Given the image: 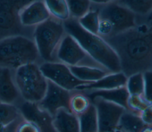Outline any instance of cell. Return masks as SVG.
<instances>
[{"instance_id": "obj_1", "label": "cell", "mask_w": 152, "mask_h": 132, "mask_svg": "<svg viewBox=\"0 0 152 132\" xmlns=\"http://www.w3.org/2000/svg\"><path fill=\"white\" fill-rule=\"evenodd\" d=\"M117 54L121 72L128 78L152 70V25L142 22L110 36L102 37Z\"/></svg>"}, {"instance_id": "obj_2", "label": "cell", "mask_w": 152, "mask_h": 132, "mask_svg": "<svg viewBox=\"0 0 152 132\" xmlns=\"http://www.w3.org/2000/svg\"><path fill=\"white\" fill-rule=\"evenodd\" d=\"M63 23L66 33L74 38L93 59L111 73L121 72L117 54L102 37L85 30L76 19L70 17Z\"/></svg>"}, {"instance_id": "obj_3", "label": "cell", "mask_w": 152, "mask_h": 132, "mask_svg": "<svg viewBox=\"0 0 152 132\" xmlns=\"http://www.w3.org/2000/svg\"><path fill=\"white\" fill-rule=\"evenodd\" d=\"M42 62L32 38L15 36L0 41V66L15 71L27 64Z\"/></svg>"}, {"instance_id": "obj_4", "label": "cell", "mask_w": 152, "mask_h": 132, "mask_svg": "<svg viewBox=\"0 0 152 132\" xmlns=\"http://www.w3.org/2000/svg\"><path fill=\"white\" fill-rule=\"evenodd\" d=\"M65 34L63 21L52 17L34 28L33 40L43 62H58L57 50Z\"/></svg>"}, {"instance_id": "obj_5", "label": "cell", "mask_w": 152, "mask_h": 132, "mask_svg": "<svg viewBox=\"0 0 152 132\" xmlns=\"http://www.w3.org/2000/svg\"><path fill=\"white\" fill-rule=\"evenodd\" d=\"M14 81L22 99L31 103L39 102L48 87V79L37 63L27 64L17 69L14 71Z\"/></svg>"}, {"instance_id": "obj_6", "label": "cell", "mask_w": 152, "mask_h": 132, "mask_svg": "<svg viewBox=\"0 0 152 132\" xmlns=\"http://www.w3.org/2000/svg\"><path fill=\"white\" fill-rule=\"evenodd\" d=\"M30 0H0V41L15 36L33 39L34 28L23 26L20 20L21 9Z\"/></svg>"}, {"instance_id": "obj_7", "label": "cell", "mask_w": 152, "mask_h": 132, "mask_svg": "<svg viewBox=\"0 0 152 132\" xmlns=\"http://www.w3.org/2000/svg\"><path fill=\"white\" fill-rule=\"evenodd\" d=\"M91 7L99 11L100 19L110 21L113 27V34L131 29L139 24V17L117 1H109L98 5L91 2Z\"/></svg>"}, {"instance_id": "obj_8", "label": "cell", "mask_w": 152, "mask_h": 132, "mask_svg": "<svg viewBox=\"0 0 152 132\" xmlns=\"http://www.w3.org/2000/svg\"><path fill=\"white\" fill-rule=\"evenodd\" d=\"M56 60L68 66H87L108 70L93 59L77 41L67 33L57 50Z\"/></svg>"}, {"instance_id": "obj_9", "label": "cell", "mask_w": 152, "mask_h": 132, "mask_svg": "<svg viewBox=\"0 0 152 132\" xmlns=\"http://www.w3.org/2000/svg\"><path fill=\"white\" fill-rule=\"evenodd\" d=\"M39 68L48 81L71 92L75 91L79 86L93 82L78 79L69 67L61 62H42L39 65Z\"/></svg>"}, {"instance_id": "obj_10", "label": "cell", "mask_w": 152, "mask_h": 132, "mask_svg": "<svg viewBox=\"0 0 152 132\" xmlns=\"http://www.w3.org/2000/svg\"><path fill=\"white\" fill-rule=\"evenodd\" d=\"M97 114L99 132H113L118 128L120 118L126 110L116 104L96 98L91 101Z\"/></svg>"}, {"instance_id": "obj_11", "label": "cell", "mask_w": 152, "mask_h": 132, "mask_svg": "<svg viewBox=\"0 0 152 132\" xmlns=\"http://www.w3.org/2000/svg\"><path fill=\"white\" fill-rule=\"evenodd\" d=\"M73 92L66 90L48 80L46 93L42 99L37 104L40 109L52 117L61 109L70 111L69 101Z\"/></svg>"}, {"instance_id": "obj_12", "label": "cell", "mask_w": 152, "mask_h": 132, "mask_svg": "<svg viewBox=\"0 0 152 132\" xmlns=\"http://www.w3.org/2000/svg\"><path fill=\"white\" fill-rule=\"evenodd\" d=\"M21 24L26 27L35 28L48 20L51 16L45 0L31 1L20 11Z\"/></svg>"}, {"instance_id": "obj_13", "label": "cell", "mask_w": 152, "mask_h": 132, "mask_svg": "<svg viewBox=\"0 0 152 132\" xmlns=\"http://www.w3.org/2000/svg\"><path fill=\"white\" fill-rule=\"evenodd\" d=\"M23 117L34 122L41 132H56L53 124V117L40 109L37 103L23 101L18 105Z\"/></svg>"}, {"instance_id": "obj_14", "label": "cell", "mask_w": 152, "mask_h": 132, "mask_svg": "<svg viewBox=\"0 0 152 132\" xmlns=\"http://www.w3.org/2000/svg\"><path fill=\"white\" fill-rule=\"evenodd\" d=\"M22 99L14 81V71L0 66V102L18 106Z\"/></svg>"}, {"instance_id": "obj_15", "label": "cell", "mask_w": 152, "mask_h": 132, "mask_svg": "<svg viewBox=\"0 0 152 132\" xmlns=\"http://www.w3.org/2000/svg\"><path fill=\"white\" fill-rule=\"evenodd\" d=\"M128 78L122 72L110 73L102 79L88 84L79 86L76 91L106 90L126 86Z\"/></svg>"}, {"instance_id": "obj_16", "label": "cell", "mask_w": 152, "mask_h": 132, "mask_svg": "<svg viewBox=\"0 0 152 132\" xmlns=\"http://www.w3.org/2000/svg\"><path fill=\"white\" fill-rule=\"evenodd\" d=\"M81 92H83L90 101L96 98H99L119 105L128 110L127 101L129 94L126 86L112 89L84 91Z\"/></svg>"}, {"instance_id": "obj_17", "label": "cell", "mask_w": 152, "mask_h": 132, "mask_svg": "<svg viewBox=\"0 0 152 132\" xmlns=\"http://www.w3.org/2000/svg\"><path fill=\"white\" fill-rule=\"evenodd\" d=\"M56 132H80L78 118L65 109L59 110L53 117Z\"/></svg>"}, {"instance_id": "obj_18", "label": "cell", "mask_w": 152, "mask_h": 132, "mask_svg": "<svg viewBox=\"0 0 152 132\" xmlns=\"http://www.w3.org/2000/svg\"><path fill=\"white\" fill-rule=\"evenodd\" d=\"M71 73L78 79L86 82H95L110 73L108 70L87 66H68Z\"/></svg>"}, {"instance_id": "obj_19", "label": "cell", "mask_w": 152, "mask_h": 132, "mask_svg": "<svg viewBox=\"0 0 152 132\" xmlns=\"http://www.w3.org/2000/svg\"><path fill=\"white\" fill-rule=\"evenodd\" d=\"M145 126L139 114L126 110L120 118L118 128L125 132H141Z\"/></svg>"}, {"instance_id": "obj_20", "label": "cell", "mask_w": 152, "mask_h": 132, "mask_svg": "<svg viewBox=\"0 0 152 132\" xmlns=\"http://www.w3.org/2000/svg\"><path fill=\"white\" fill-rule=\"evenodd\" d=\"M80 132H99L97 114L91 103L88 109L78 116Z\"/></svg>"}, {"instance_id": "obj_21", "label": "cell", "mask_w": 152, "mask_h": 132, "mask_svg": "<svg viewBox=\"0 0 152 132\" xmlns=\"http://www.w3.org/2000/svg\"><path fill=\"white\" fill-rule=\"evenodd\" d=\"M23 118L18 106L0 102V127L5 128Z\"/></svg>"}, {"instance_id": "obj_22", "label": "cell", "mask_w": 152, "mask_h": 132, "mask_svg": "<svg viewBox=\"0 0 152 132\" xmlns=\"http://www.w3.org/2000/svg\"><path fill=\"white\" fill-rule=\"evenodd\" d=\"M45 2L51 17L63 22L70 18L66 1L45 0Z\"/></svg>"}, {"instance_id": "obj_23", "label": "cell", "mask_w": 152, "mask_h": 132, "mask_svg": "<svg viewBox=\"0 0 152 132\" xmlns=\"http://www.w3.org/2000/svg\"><path fill=\"white\" fill-rule=\"evenodd\" d=\"M119 4L129 9L137 16L145 18L152 11V0L150 1H117ZM146 22V21H145Z\"/></svg>"}, {"instance_id": "obj_24", "label": "cell", "mask_w": 152, "mask_h": 132, "mask_svg": "<svg viewBox=\"0 0 152 132\" xmlns=\"http://www.w3.org/2000/svg\"><path fill=\"white\" fill-rule=\"evenodd\" d=\"M91 104L89 98L83 92L75 91L73 92L70 99L69 110L78 117L85 112Z\"/></svg>"}, {"instance_id": "obj_25", "label": "cell", "mask_w": 152, "mask_h": 132, "mask_svg": "<svg viewBox=\"0 0 152 132\" xmlns=\"http://www.w3.org/2000/svg\"><path fill=\"white\" fill-rule=\"evenodd\" d=\"M80 25L87 31L97 34L100 21L97 9L90 7V10L83 17L78 20Z\"/></svg>"}, {"instance_id": "obj_26", "label": "cell", "mask_w": 152, "mask_h": 132, "mask_svg": "<svg viewBox=\"0 0 152 132\" xmlns=\"http://www.w3.org/2000/svg\"><path fill=\"white\" fill-rule=\"evenodd\" d=\"M69 8L70 17L79 20L85 15L90 10L91 7V1L78 0V1H66Z\"/></svg>"}, {"instance_id": "obj_27", "label": "cell", "mask_w": 152, "mask_h": 132, "mask_svg": "<svg viewBox=\"0 0 152 132\" xmlns=\"http://www.w3.org/2000/svg\"><path fill=\"white\" fill-rule=\"evenodd\" d=\"M126 88L129 95H144V81L142 73H137L128 77Z\"/></svg>"}, {"instance_id": "obj_28", "label": "cell", "mask_w": 152, "mask_h": 132, "mask_svg": "<svg viewBox=\"0 0 152 132\" xmlns=\"http://www.w3.org/2000/svg\"><path fill=\"white\" fill-rule=\"evenodd\" d=\"M151 105L148 103L142 95H129L127 101L128 110L140 114L145 108Z\"/></svg>"}, {"instance_id": "obj_29", "label": "cell", "mask_w": 152, "mask_h": 132, "mask_svg": "<svg viewBox=\"0 0 152 132\" xmlns=\"http://www.w3.org/2000/svg\"><path fill=\"white\" fill-rule=\"evenodd\" d=\"M15 132H41V131L34 122L23 118L18 122Z\"/></svg>"}, {"instance_id": "obj_30", "label": "cell", "mask_w": 152, "mask_h": 132, "mask_svg": "<svg viewBox=\"0 0 152 132\" xmlns=\"http://www.w3.org/2000/svg\"><path fill=\"white\" fill-rule=\"evenodd\" d=\"M144 81V91L143 96L145 100L152 105V70L143 73Z\"/></svg>"}, {"instance_id": "obj_31", "label": "cell", "mask_w": 152, "mask_h": 132, "mask_svg": "<svg viewBox=\"0 0 152 132\" xmlns=\"http://www.w3.org/2000/svg\"><path fill=\"white\" fill-rule=\"evenodd\" d=\"M113 34V27L112 23L107 20L100 19L97 35L106 37Z\"/></svg>"}, {"instance_id": "obj_32", "label": "cell", "mask_w": 152, "mask_h": 132, "mask_svg": "<svg viewBox=\"0 0 152 132\" xmlns=\"http://www.w3.org/2000/svg\"><path fill=\"white\" fill-rule=\"evenodd\" d=\"M141 120L147 126H152V105H150L139 114Z\"/></svg>"}, {"instance_id": "obj_33", "label": "cell", "mask_w": 152, "mask_h": 132, "mask_svg": "<svg viewBox=\"0 0 152 132\" xmlns=\"http://www.w3.org/2000/svg\"><path fill=\"white\" fill-rule=\"evenodd\" d=\"M23 119V118H22ZM20 121V120H19ZM16 121L11 124H10V125H8V127H6V128L5 129V130L3 132H15V127L18 123V122L19 121Z\"/></svg>"}, {"instance_id": "obj_34", "label": "cell", "mask_w": 152, "mask_h": 132, "mask_svg": "<svg viewBox=\"0 0 152 132\" xmlns=\"http://www.w3.org/2000/svg\"><path fill=\"white\" fill-rule=\"evenodd\" d=\"M145 21L148 23H152V11L149 15L145 18Z\"/></svg>"}, {"instance_id": "obj_35", "label": "cell", "mask_w": 152, "mask_h": 132, "mask_svg": "<svg viewBox=\"0 0 152 132\" xmlns=\"http://www.w3.org/2000/svg\"><path fill=\"white\" fill-rule=\"evenodd\" d=\"M113 132H125V131H122V130H121V129L117 128L115 129Z\"/></svg>"}, {"instance_id": "obj_36", "label": "cell", "mask_w": 152, "mask_h": 132, "mask_svg": "<svg viewBox=\"0 0 152 132\" xmlns=\"http://www.w3.org/2000/svg\"><path fill=\"white\" fill-rule=\"evenodd\" d=\"M150 24H151V25H152V23H150Z\"/></svg>"}]
</instances>
